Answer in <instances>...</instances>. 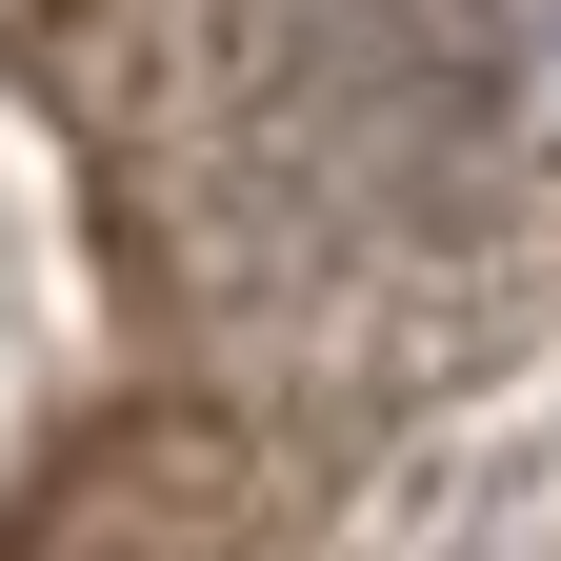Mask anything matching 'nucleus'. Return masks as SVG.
<instances>
[{"mask_svg":"<svg viewBox=\"0 0 561 561\" xmlns=\"http://www.w3.org/2000/svg\"><path fill=\"white\" fill-rule=\"evenodd\" d=\"M522 221L502 0H221V261L261 321L362 341L461 301Z\"/></svg>","mask_w":561,"mask_h":561,"instance_id":"obj_1","label":"nucleus"}]
</instances>
